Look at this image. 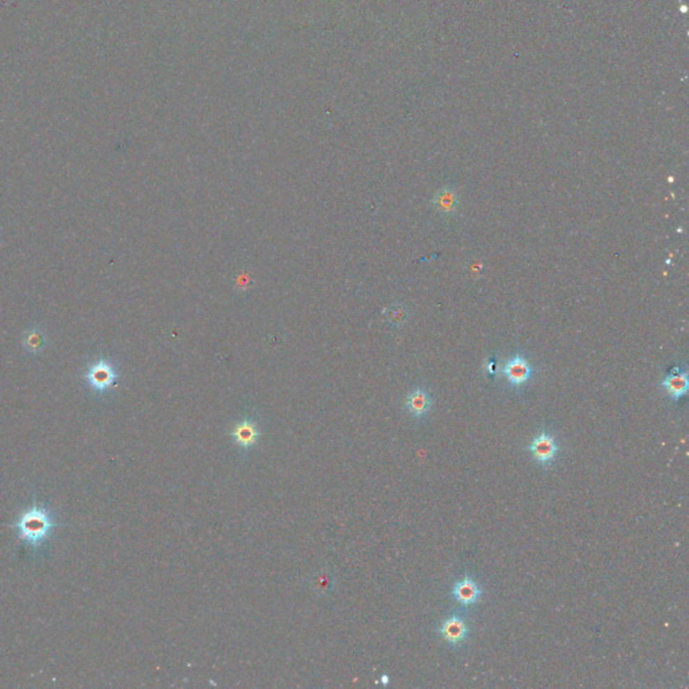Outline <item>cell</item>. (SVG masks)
I'll return each mask as SVG.
<instances>
[{
	"label": "cell",
	"mask_w": 689,
	"mask_h": 689,
	"mask_svg": "<svg viewBox=\"0 0 689 689\" xmlns=\"http://www.w3.org/2000/svg\"><path fill=\"white\" fill-rule=\"evenodd\" d=\"M19 536L30 545H38L47 538L52 531L53 522L49 513L34 506L23 513L18 525Z\"/></svg>",
	"instance_id": "cell-1"
},
{
	"label": "cell",
	"mask_w": 689,
	"mask_h": 689,
	"mask_svg": "<svg viewBox=\"0 0 689 689\" xmlns=\"http://www.w3.org/2000/svg\"><path fill=\"white\" fill-rule=\"evenodd\" d=\"M235 446L242 452H249L260 439V427L253 417H244L236 422L229 432Z\"/></svg>",
	"instance_id": "cell-2"
},
{
	"label": "cell",
	"mask_w": 689,
	"mask_h": 689,
	"mask_svg": "<svg viewBox=\"0 0 689 689\" xmlns=\"http://www.w3.org/2000/svg\"><path fill=\"white\" fill-rule=\"evenodd\" d=\"M501 373L512 387L520 388L532 378L533 368L524 354L514 353L503 364Z\"/></svg>",
	"instance_id": "cell-3"
},
{
	"label": "cell",
	"mask_w": 689,
	"mask_h": 689,
	"mask_svg": "<svg viewBox=\"0 0 689 689\" xmlns=\"http://www.w3.org/2000/svg\"><path fill=\"white\" fill-rule=\"evenodd\" d=\"M533 459L542 466L551 465L558 454V443L554 436L545 431L540 432L529 445Z\"/></svg>",
	"instance_id": "cell-4"
},
{
	"label": "cell",
	"mask_w": 689,
	"mask_h": 689,
	"mask_svg": "<svg viewBox=\"0 0 689 689\" xmlns=\"http://www.w3.org/2000/svg\"><path fill=\"white\" fill-rule=\"evenodd\" d=\"M87 380L94 391L104 392L114 384L117 380V372L111 362L98 361L87 373Z\"/></svg>",
	"instance_id": "cell-5"
},
{
	"label": "cell",
	"mask_w": 689,
	"mask_h": 689,
	"mask_svg": "<svg viewBox=\"0 0 689 689\" xmlns=\"http://www.w3.org/2000/svg\"><path fill=\"white\" fill-rule=\"evenodd\" d=\"M452 596L461 606L468 607L481 599L482 590L473 577H465L455 581L452 587Z\"/></svg>",
	"instance_id": "cell-6"
},
{
	"label": "cell",
	"mask_w": 689,
	"mask_h": 689,
	"mask_svg": "<svg viewBox=\"0 0 689 689\" xmlns=\"http://www.w3.org/2000/svg\"><path fill=\"white\" fill-rule=\"evenodd\" d=\"M439 632L443 639L447 641L450 645L458 646L465 642L468 635V626L461 616L452 615L448 616L447 619L442 623Z\"/></svg>",
	"instance_id": "cell-7"
},
{
	"label": "cell",
	"mask_w": 689,
	"mask_h": 689,
	"mask_svg": "<svg viewBox=\"0 0 689 689\" xmlns=\"http://www.w3.org/2000/svg\"><path fill=\"white\" fill-rule=\"evenodd\" d=\"M661 387L671 396L672 400L677 401L688 392V372L686 369H673L668 376L664 377V380L661 381Z\"/></svg>",
	"instance_id": "cell-8"
},
{
	"label": "cell",
	"mask_w": 689,
	"mask_h": 689,
	"mask_svg": "<svg viewBox=\"0 0 689 689\" xmlns=\"http://www.w3.org/2000/svg\"><path fill=\"white\" fill-rule=\"evenodd\" d=\"M432 205L445 216H454L459 206V197L457 190L451 186L442 187L434 197Z\"/></svg>",
	"instance_id": "cell-9"
},
{
	"label": "cell",
	"mask_w": 689,
	"mask_h": 689,
	"mask_svg": "<svg viewBox=\"0 0 689 689\" xmlns=\"http://www.w3.org/2000/svg\"><path fill=\"white\" fill-rule=\"evenodd\" d=\"M432 407V399L424 388H416L406 399V408L415 417H423Z\"/></svg>",
	"instance_id": "cell-10"
},
{
	"label": "cell",
	"mask_w": 689,
	"mask_h": 689,
	"mask_svg": "<svg viewBox=\"0 0 689 689\" xmlns=\"http://www.w3.org/2000/svg\"><path fill=\"white\" fill-rule=\"evenodd\" d=\"M311 584H313V588L317 591L318 594L320 595H329L330 593H333L334 590V577L332 574V571H319L317 572L313 579H311Z\"/></svg>",
	"instance_id": "cell-11"
},
{
	"label": "cell",
	"mask_w": 689,
	"mask_h": 689,
	"mask_svg": "<svg viewBox=\"0 0 689 689\" xmlns=\"http://www.w3.org/2000/svg\"><path fill=\"white\" fill-rule=\"evenodd\" d=\"M384 316H385V319L392 325L401 326L404 322H407V319L410 317V313H408L406 306L394 304V306H391L385 310Z\"/></svg>",
	"instance_id": "cell-12"
},
{
	"label": "cell",
	"mask_w": 689,
	"mask_h": 689,
	"mask_svg": "<svg viewBox=\"0 0 689 689\" xmlns=\"http://www.w3.org/2000/svg\"><path fill=\"white\" fill-rule=\"evenodd\" d=\"M380 683H381L384 687H387V686L390 684V676H388V674H383V676L380 677Z\"/></svg>",
	"instance_id": "cell-13"
},
{
	"label": "cell",
	"mask_w": 689,
	"mask_h": 689,
	"mask_svg": "<svg viewBox=\"0 0 689 689\" xmlns=\"http://www.w3.org/2000/svg\"><path fill=\"white\" fill-rule=\"evenodd\" d=\"M487 371H489V373H491V374H494V373H496V371H497V365H496V361H490V364H489V368H487Z\"/></svg>",
	"instance_id": "cell-14"
}]
</instances>
